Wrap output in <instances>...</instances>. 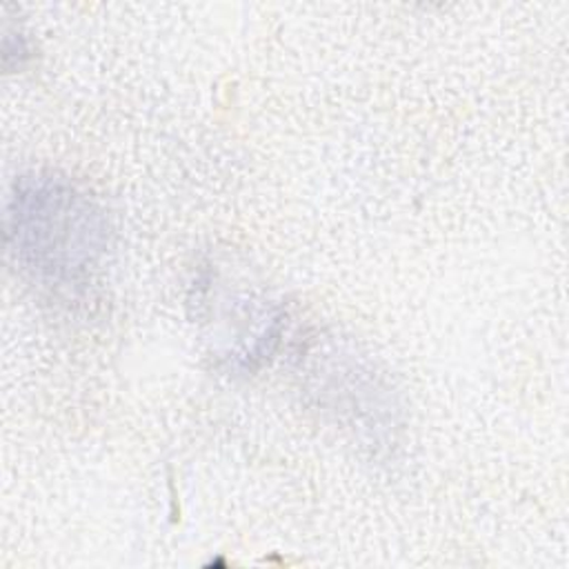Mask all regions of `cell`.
<instances>
[{
  "instance_id": "6da1fadb",
  "label": "cell",
  "mask_w": 569,
  "mask_h": 569,
  "mask_svg": "<svg viewBox=\"0 0 569 569\" xmlns=\"http://www.w3.org/2000/svg\"><path fill=\"white\" fill-rule=\"evenodd\" d=\"M7 249L18 269L56 298L84 296L100 276L111 227L100 202L67 176L24 173L7 200Z\"/></svg>"
}]
</instances>
